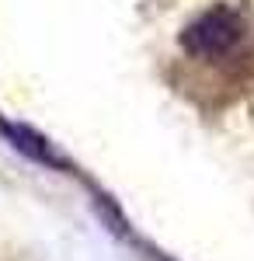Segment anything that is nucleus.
<instances>
[{
  "instance_id": "obj_1",
  "label": "nucleus",
  "mask_w": 254,
  "mask_h": 261,
  "mask_svg": "<svg viewBox=\"0 0 254 261\" xmlns=\"http://www.w3.org/2000/svg\"><path fill=\"white\" fill-rule=\"evenodd\" d=\"M240 35H244V28H240V21L230 11H209V14H202L188 28L185 45L192 53H198V56H206V60H219V56L237 49Z\"/></svg>"
}]
</instances>
